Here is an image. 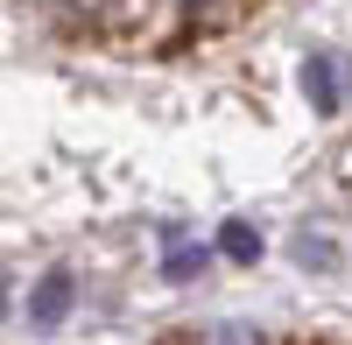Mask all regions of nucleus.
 <instances>
[{
  "label": "nucleus",
  "instance_id": "nucleus-1",
  "mask_svg": "<svg viewBox=\"0 0 352 345\" xmlns=\"http://www.w3.org/2000/svg\"><path fill=\"white\" fill-rule=\"evenodd\" d=\"M71 296H78L71 268H50V275L36 282V296H28V324H36V331H56V324L71 318Z\"/></svg>",
  "mask_w": 352,
  "mask_h": 345
},
{
  "label": "nucleus",
  "instance_id": "nucleus-2",
  "mask_svg": "<svg viewBox=\"0 0 352 345\" xmlns=\"http://www.w3.org/2000/svg\"><path fill=\"white\" fill-rule=\"evenodd\" d=\"M303 92L317 113H338V56H310L303 64Z\"/></svg>",
  "mask_w": 352,
  "mask_h": 345
},
{
  "label": "nucleus",
  "instance_id": "nucleus-3",
  "mask_svg": "<svg viewBox=\"0 0 352 345\" xmlns=\"http://www.w3.org/2000/svg\"><path fill=\"white\" fill-rule=\"evenodd\" d=\"M219 254L247 268V261H261V233H254L247 219H226V225H219Z\"/></svg>",
  "mask_w": 352,
  "mask_h": 345
},
{
  "label": "nucleus",
  "instance_id": "nucleus-4",
  "mask_svg": "<svg viewBox=\"0 0 352 345\" xmlns=\"http://www.w3.org/2000/svg\"><path fill=\"white\" fill-rule=\"evenodd\" d=\"M162 268H169V275H197V268H204V247H184V240H176Z\"/></svg>",
  "mask_w": 352,
  "mask_h": 345
},
{
  "label": "nucleus",
  "instance_id": "nucleus-5",
  "mask_svg": "<svg viewBox=\"0 0 352 345\" xmlns=\"http://www.w3.org/2000/svg\"><path fill=\"white\" fill-rule=\"evenodd\" d=\"M204 345H268V338H261L254 324H219V331L204 338Z\"/></svg>",
  "mask_w": 352,
  "mask_h": 345
},
{
  "label": "nucleus",
  "instance_id": "nucleus-6",
  "mask_svg": "<svg viewBox=\"0 0 352 345\" xmlns=\"http://www.w3.org/2000/svg\"><path fill=\"white\" fill-rule=\"evenodd\" d=\"M296 261H303V268H324V261H331V247H324V240H303V247H296Z\"/></svg>",
  "mask_w": 352,
  "mask_h": 345
}]
</instances>
